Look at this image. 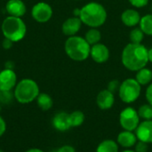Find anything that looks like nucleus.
Here are the masks:
<instances>
[{"label": "nucleus", "mask_w": 152, "mask_h": 152, "mask_svg": "<svg viewBox=\"0 0 152 152\" xmlns=\"http://www.w3.org/2000/svg\"><path fill=\"white\" fill-rule=\"evenodd\" d=\"M52 125L53 128L59 132H66L71 128L69 114L64 111L56 113L52 120Z\"/></svg>", "instance_id": "obj_12"}, {"label": "nucleus", "mask_w": 152, "mask_h": 152, "mask_svg": "<svg viewBox=\"0 0 152 152\" xmlns=\"http://www.w3.org/2000/svg\"><path fill=\"white\" fill-rule=\"evenodd\" d=\"M122 64L131 71H138L149 62L148 49L142 44H128L121 55Z\"/></svg>", "instance_id": "obj_1"}, {"label": "nucleus", "mask_w": 152, "mask_h": 152, "mask_svg": "<svg viewBox=\"0 0 152 152\" xmlns=\"http://www.w3.org/2000/svg\"><path fill=\"white\" fill-rule=\"evenodd\" d=\"M82 25V21L79 17H71L67 19L61 27L62 32L64 35L68 37L76 36V34L79 31Z\"/></svg>", "instance_id": "obj_15"}, {"label": "nucleus", "mask_w": 152, "mask_h": 152, "mask_svg": "<svg viewBox=\"0 0 152 152\" xmlns=\"http://www.w3.org/2000/svg\"><path fill=\"white\" fill-rule=\"evenodd\" d=\"M141 18L140 13L134 9H127L121 14V20L127 27H134L138 25L141 21Z\"/></svg>", "instance_id": "obj_17"}, {"label": "nucleus", "mask_w": 152, "mask_h": 152, "mask_svg": "<svg viewBox=\"0 0 152 152\" xmlns=\"http://www.w3.org/2000/svg\"><path fill=\"white\" fill-rule=\"evenodd\" d=\"M12 99L11 96V91H0V102L5 103L10 102V100Z\"/></svg>", "instance_id": "obj_29"}, {"label": "nucleus", "mask_w": 152, "mask_h": 152, "mask_svg": "<svg viewBox=\"0 0 152 152\" xmlns=\"http://www.w3.org/2000/svg\"><path fill=\"white\" fill-rule=\"evenodd\" d=\"M138 139H137L136 134L131 131H126V130H124L123 132L119 133L118 135V139H117L118 144L126 150L132 147H134Z\"/></svg>", "instance_id": "obj_16"}, {"label": "nucleus", "mask_w": 152, "mask_h": 152, "mask_svg": "<svg viewBox=\"0 0 152 152\" xmlns=\"http://www.w3.org/2000/svg\"><path fill=\"white\" fill-rule=\"evenodd\" d=\"M55 151L56 152H76V150L71 145H63Z\"/></svg>", "instance_id": "obj_31"}, {"label": "nucleus", "mask_w": 152, "mask_h": 152, "mask_svg": "<svg viewBox=\"0 0 152 152\" xmlns=\"http://www.w3.org/2000/svg\"><path fill=\"white\" fill-rule=\"evenodd\" d=\"M17 85V76L13 69H4L0 71V91H12Z\"/></svg>", "instance_id": "obj_9"}, {"label": "nucleus", "mask_w": 152, "mask_h": 152, "mask_svg": "<svg viewBox=\"0 0 152 152\" xmlns=\"http://www.w3.org/2000/svg\"><path fill=\"white\" fill-rule=\"evenodd\" d=\"M25 152H45L44 151L40 150V149H37V148H32V149H28Z\"/></svg>", "instance_id": "obj_34"}, {"label": "nucleus", "mask_w": 152, "mask_h": 152, "mask_svg": "<svg viewBox=\"0 0 152 152\" xmlns=\"http://www.w3.org/2000/svg\"><path fill=\"white\" fill-rule=\"evenodd\" d=\"M36 101L39 109H41L44 111L49 110L53 105V101L52 97L46 93H40Z\"/></svg>", "instance_id": "obj_19"}, {"label": "nucleus", "mask_w": 152, "mask_h": 152, "mask_svg": "<svg viewBox=\"0 0 152 152\" xmlns=\"http://www.w3.org/2000/svg\"><path fill=\"white\" fill-rule=\"evenodd\" d=\"M122 152H135L134 151H132V150H126V151H122Z\"/></svg>", "instance_id": "obj_36"}, {"label": "nucleus", "mask_w": 152, "mask_h": 152, "mask_svg": "<svg viewBox=\"0 0 152 152\" xmlns=\"http://www.w3.org/2000/svg\"><path fill=\"white\" fill-rule=\"evenodd\" d=\"M5 132H6V122L0 116V138L4 134Z\"/></svg>", "instance_id": "obj_32"}, {"label": "nucleus", "mask_w": 152, "mask_h": 152, "mask_svg": "<svg viewBox=\"0 0 152 152\" xmlns=\"http://www.w3.org/2000/svg\"><path fill=\"white\" fill-rule=\"evenodd\" d=\"M151 9H152V8H151Z\"/></svg>", "instance_id": "obj_38"}, {"label": "nucleus", "mask_w": 152, "mask_h": 152, "mask_svg": "<svg viewBox=\"0 0 152 152\" xmlns=\"http://www.w3.org/2000/svg\"><path fill=\"white\" fill-rule=\"evenodd\" d=\"M142 86L136 81L135 78H126L124 80L118 91V95L121 101L125 103L134 102L141 94Z\"/></svg>", "instance_id": "obj_6"}, {"label": "nucleus", "mask_w": 152, "mask_h": 152, "mask_svg": "<svg viewBox=\"0 0 152 152\" xmlns=\"http://www.w3.org/2000/svg\"><path fill=\"white\" fill-rule=\"evenodd\" d=\"M114 102H115L114 94L109 91L108 89L101 91L96 97L97 106L102 110L111 109L112 106L114 105Z\"/></svg>", "instance_id": "obj_13"}, {"label": "nucleus", "mask_w": 152, "mask_h": 152, "mask_svg": "<svg viewBox=\"0 0 152 152\" xmlns=\"http://www.w3.org/2000/svg\"><path fill=\"white\" fill-rule=\"evenodd\" d=\"M1 28L4 38L10 39L13 43L22 40L27 33L25 22L19 17H6L2 23Z\"/></svg>", "instance_id": "obj_5"}, {"label": "nucleus", "mask_w": 152, "mask_h": 152, "mask_svg": "<svg viewBox=\"0 0 152 152\" xmlns=\"http://www.w3.org/2000/svg\"><path fill=\"white\" fill-rule=\"evenodd\" d=\"M12 45H13V42H12V41H11L10 39H7V38H4V41H3V43H2L3 48H4V49H5V50H9V49H11V48H12Z\"/></svg>", "instance_id": "obj_33"}, {"label": "nucleus", "mask_w": 152, "mask_h": 152, "mask_svg": "<svg viewBox=\"0 0 152 152\" xmlns=\"http://www.w3.org/2000/svg\"><path fill=\"white\" fill-rule=\"evenodd\" d=\"M50 152H56V151H50Z\"/></svg>", "instance_id": "obj_37"}, {"label": "nucleus", "mask_w": 152, "mask_h": 152, "mask_svg": "<svg viewBox=\"0 0 152 152\" xmlns=\"http://www.w3.org/2000/svg\"><path fill=\"white\" fill-rule=\"evenodd\" d=\"M135 79L141 86L150 85L152 81V71L150 69L144 67L137 71Z\"/></svg>", "instance_id": "obj_18"}, {"label": "nucleus", "mask_w": 152, "mask_h": 152, "mask_svg": "<svg viewBox=\"0 0 152 152\" xmlns=\"http://www.w3.org/2000/svg\"><path fill=\"white\" fill-rule=\"evenodd\" d=\"M149 146L148 143L142 142V141H137L136 144L134 145V151L135 152H148Z\"/></svg>", "instance_id": "obj_27"}, {"label": "nucleus", "mask_w": 152, "mask_h": 152, "mask_svg": "<svg viewBox=\"0 0 152 152\" xmlns=\"http://www.w3.org/2000/svg\"><path fill=\"white\" fill-rule=\"evenodd\" d=\"M31 15L36 21L39 23H45L52 18L53 9L49 4L39 2L32 7Z\"/></svg>", "instance_id": "obj_8"}, {"label": "nucleus", "mask_w": 152, "mask_h": 152, "mask_svg": "<svg viewBox=\"0 0 152 152\" xmlns=\"http://www.w3.org/2000/svg\"><path fill=\"white\" fill-rule=\"evenodd\" d=\"M85 39L92 46L94 45H96V44L100 43V41L102 39V34H101L100 30L97 29V28H91L86 33Z\"/></svg>", "instance_id": "obj_21"}, {"label": "nucleus", "mask_w": 152, "mask_h": 152, "mask_svg": "<svg viewBox=\"0 0 152 152\" xmlns=\"http://www.w3.org/2000/svg\"><path fill=\"white\" fill-rule=\"evenodd\" d=\"M138 115L143 120H152V105L150 103L142 105L138 110Z\"/></svg>", "instance_id": "obj_24"}, {"label": "nucleus", "mask_w": 152, "mask_h": 152, "mask_svg": "<svg viewBox=\"0 0 152 152\" xmlns=\"http://www.w3.org/2000/svg\"><path fill=\"white\" fill-rule=\"evenodd\" d=\"M39 94V86L35 80L23 78L14 87L13 97L19 103L28 104L37 100Z\"/></svg>", "instance_id": "obj_4"}, {"label": "nucleus", "mask_w": 152, "mask_h": 152, "mask_svg": "<svg viewBox=\"0 0 152 152\" xmlns=\"http://www.w3.org/2000/svg\"><path fill=\"white\" fill-rule=\"evenodd\" d=\"M120 85H121V83H119L118 80L114 79V80H111L110 82H109L108 86H107V89L109 91H110L111 93H113V94H115L117 92L118 93L119 88H120Z\"/></svg>", "instance_id": "obj_26"}, {"label": "nucleus", "mask_w": 152, "mask_h": 152, "mask_svg": "<svg viewBox=\"0 0 152 152\" xmlns=\"http://www.w3.org/2000/svg\"><path fill=\"white\" fill-rule=\"evenodd\" d=\"M128 1L133 6L137 7V8L144 7L149 3V0H128Z\"/></svg>", "instance_id": "obj_28"}, {"label": "nucleus", "mask_w": 152, "mask_h": 152, "mask_svg": "<svg viewBox=\"0 0 152 152\" xmlns=\"http://www.w3.org/2000/svg\"><path fill=\"white\" fill-rule=\"evenodd\" d=\"M148 59H149V61L152 62V48L148 50Z\"/></svg>", "instance_id": "obj_35"}, {"label": "nucleus", "mask_w": 152, "mask_h": 152, "mask_svg": "<svg viewBox=\"0 0 152 152\" xmlns=\"http://www.w3.org/2000/svg\"><path fill=\"white\" fill-rule=\"evenodd\" d=\"M135 134L139 141L146 143H152V120H143L135 130Z\"/></svg>", "instance_id": "obj_11"}, {"label": "nucleus", "mask_w": 152, "mask_h": 152, "mask_svg": "<svg viewBox=\"0 0 152 152\" xmlns=\"http://www.w3.org/2000/svg\"><path fill=\"white\" fill-rule=\"evenodd\" d=\"M69 120L71 127H78L82 126L85 121V114L80 110H75L69 113Z\"/></svg>", "instance_id": "obj_23"}, {"label": "nucleus", "mask_w": 152, "mask_h": 152, "mask_svg": "<svg viewBox=\"0 0 152 152\" xmlns=\"http://www.w3.org/2000/svg\"><path fill=\"white\" fill-rule=\"evenodd\" d=\"M6 12L9 16L21 18L27 11L26 4L22 0H8L5 5Z\"/></svg>", "instance_id": "obj_14"}, {"label": "nucleus", "mask_w": 152, "mask_h": 152, "mask_svg": "<svg viewBox=\"0 0 152 152\" xmlns=\"http://www.w3.org/2000/svg\"><path fill=\"white\" fill-rule=\"evenodd\" d=\"M66 54L73 61H83L90 56L91 45L85 37L78 36L69 37L64 45Z\"/></svg>", "instance_id": "obj_3"}, {"label": "nucleus", "mask_w": 152, "mask_h": 152, "mask_svg": "<svg viewBox=\"0 0 152 152\" xmlns=\"http://www.w3.org/2000/svg\"><path fill=\"white\" fill-rule=\"evenodd\" d=\"M96 152H118V144L113 140H104L98 145Z\"/></svg>", "instance_id": "obj_20"}, {"label": "nucleus", "mask_w": 152, "mask_h": 152, "mask_svg": "<svg viewBox=\"0 0 152 152\" xmlns=\"http://www.w3.org/2000/svg\"><path fill=\"white\" fill-rule=\"evenodd\" d=\"M90 56L95 62L103 63L106 62L110 58V50L105 45L98 43L91 46Z\"/></svg>", "instance_id": "obj_10"}, {"label": "nucleus", "mask_w": 152, "mask_h": 152, "mask_svg": "<svg viewBox=\"0 0 152 152\" xmlns=\"http://www.w3.org/2000/svg\"><path fill=\"white\" fill-rule=\"evenodd\" d=\"M144 37V33L141 28H134L131 30L129 34V38L133 44H142Z\"/></svg>", "instance_id": "obj_25"}, {"label": "nucleus", "mask_w": 152, "mask_h": 152, "mask_svg": "<svg viewBox=\"0 0 152 152\" xmlns=\"http://www.w3.org/2000/svg\"><path fill=\"white\" fill-rule=\"evenodd\" d=\"M139 25L145 35L152 36V14H147L142 17Z\"/></svg>", "instance_id": "obj_22"}, {"label": "nucleus", "mask_w": 152, "mask_h": 152, "mask_svg": "<svg viewBox=\"0 0 152 152\" xmlns=\"http://www.w3.org/2000/svg\"><path fill=\"white\" fill-rule=\"evenodd\" d=\"M145 96H146V100H147L148 103L152 105V83H151L149 85V86L147 87Z\"/></svg>", "instance_id": "obj_30"}, {"label": "nucleus", "mask_w": 152, "mask_h": 152, "mask_svg": "<svg viewBox=\"0 0 152 152\" xmlns=\"http://www.w3.org/2000/svg\"><path fill=\"white\" fill-rule=\"evenodd\" d=\"M119 123L124 130L134 132L140 124V117L138 111L132 107L124 109L119 115Z\"/></svg>", "instance_id": "obj_7"}, {"label": "nucleus", "mask_w": 152, "mask_h": 152, "mask_svg": "<svg viewBox=\"0 0 152 152\" xmlns=\"http://www.w3.org/2000/svg\"><path fill=\"white\" fill-rule=\"evenodd\" d=\"M82 23L90 28H99L107 20V12L104 6L96 2H91L80 9L79 16Z\"/></svg>", "instance_id": "obj_2"}]
</instances>
